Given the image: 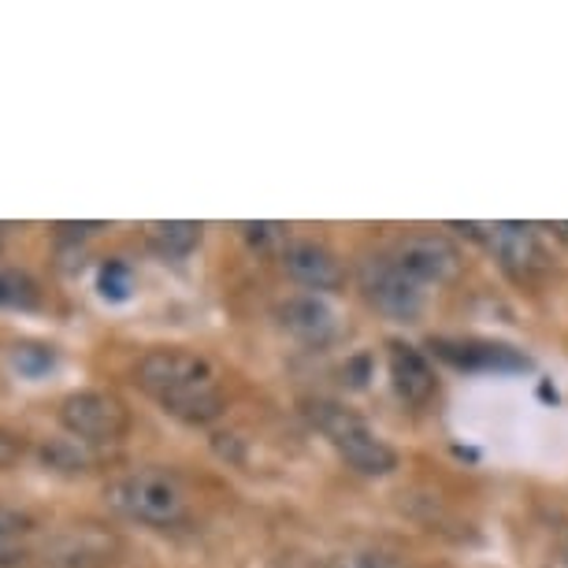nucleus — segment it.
Masks as SVG:
<instances>
[{
  "mask_svg": "<svg viewBox=\"0 0 568 568\" xmlns=\"http://www.w3.org/2000/svg\"><path fill=\"white\" fill-rule=\"evenodd\" d=\"M60 424L74 443L109 446L131 432V409L109 390H79L60 405Z\"/></svg>",
  "mask_w": 568,
  "mask_h": 568,
  "instance_id": "5",
  "label": "nucleus"
},
{
  "mask_svg": "<svg viewBox=\"0 0 568 568\" xmlns=\"http://www.w3.org/2000/svg\"><path fill=\"white\" fill-rule=\"evenodd\" d=\"M138 383L160 409L182 424H212L223 416L216 364L182 346H156L138 361Z\"/></svg>",
  "mask_w": 568,
  "mask_h": 568,
  "instance_id": "1",
  "label": "nucleus"
},
{
  "mask_svg": "<svg viewBox=\"0 0 568 568\" xmlns=\"http://www.w3.org/2000/svg\"><path fill=\"white\" fill-rule=\"evenodd\" d=\"M45 460H49V465L79 468V471H82V465H85V457H82L74 446H52V449H45Z\"/></svg>",
  "mask_w": 568,
  "mask_h": 568,
  "instance_id": "18",
  "label": "nucleus"
},
{
  "mask_svg": "<svg viewBox=\"0 0 568 568\" xmlns=\"http://www.w3.org/2000/svg\"><path fill=\"white\" fill-rule=\"evenodd\" d=\"M239 231L256 245V250H267V245H286V227H283V223H242Z\"/></svg>",
  "mask_w": 568,
  "mask_h": 568,
  "instance_id": "16",
  "label": "nucleus"
},
{
  "mask_svg": "<svg viewBox=\"0 0 568 568\" xmlns=\"http://www.w3.org/2000/svg\"><path fill=\"white\" fill-rule=\"evenodd\" d=\"M357 283L361 294L375 313H383L387 320L409 324L424 313V286L416 283L394 264V256H368L357 267Z\"/></svg>",
  "mask_w": 568,
  "mask_h": 568,
  "instance_id": "6",
  "label": "nucleus"
},
{
  "mask_svg": "<svg viewBox=\"0 0 568 568\" xmlns=\"http://www.w3.org/2000/svg\"><path fill=\"white\" fill-rule=\"evenodd\" d=\"M278 324H283L297 342L308 346H327L338 335V316L320 294H294L278 305Z\"/></svg>",
  "mask_w": 568,
  "mask_h": 568,
  "instance_id": "10",
  "label": "nucleus"
},
{
  "mask_svg": "<svg viewBox=\"0 0 568 568\" xmlns=\"http://www.w3.org/2000/svg\"><path fill=\"white\" fill-rule=\"evenodd\" d=\"M104 498L115 513L145 524V528H175L186 520V490L179 487L175 476L156 468L126 471V476L112 479Z\"/></svg>",
  "mask_w": 568,
  "mask_h": 568,
  "instance_id": "3",
  "label": "nucleus"
},
{
  "mask_svg": "<svg viewBox=\"0 0 568 568\" xmlns=\"http://www.w3.org/2000/svg\"><path fill=\"white\" fill-rule=\"evenodd\" d=\"M41 305V286L19 267H0V308L8 313H34Z\"/></svg>",
  "mask_w": 568,
  "mask_h": 568,
  "instance_id": "13",
  "label": "nucleus"
},
{
  "mask_svg": "<svg viewBox=\"0 0 568 568\" xmlns=\"http://www.w3.org/2000/svg\"><path fill=\"white\" fill-rule=\"evenodd\" d=\"M98 294L109 305L131 302V294H134V272H131V264H126V261H104L98 267Z\"/></svg>",
  "mask_w": 568,
  "mask_h": 568,
  "instance_id": "15",
  "label": "nucleus"
},
{
  "mask_svg": "<svg viewBox=\"0 0 568 568\" xmlns=\"http://www.w3.org/2000/svg\"><path fill=\"white\" fill-rule=\"evenodd\" d=\"M57 231L63 234V239H85V234L101 231V223H60Z\"/></svg>",
  "mask_w": 568,
  "mask_h": 568,
  "instance_id": "19",
  "label": "nucleus"
},
{
  "mask_svg": "<svg viewBox=\"0 0 568 568\" xmlns=\"http://www.w3.org/2000/svg\"><path fill=\"white\" fill-rule=\"evenodd\" d=\"M394 264L420 286H446L465 272V253L457 250L454 239L438 231H416L394 245Z\"/></svg>",
  "mask_w": 568,
  "mask_h": 568,
  "instance_id": "7",
  "label": "nucleus"
},
{
  "mask_svg": "<svg viewBox=\"0 0 568 568\" xmlns=\"http://www.w3.org/2000/svg\"><path fill=\"white\" fill-rule=\"evenodd\" d=\"M201 234H205V227L194 220H168V223H149L145 227V239L149 245L168 256V261H182V256H190L201 245Z\"/></svg>",
  "mask_w": 568,
  "mask_h": 568,
  "instance_id": "11",
  "label": "nucleus"
},
{
  "mask_svg": "<svg viewBox=\"0 0 568 568\" xmlns=\"http://www.w3.org/2000/svg\"><path fill=\"white\" fill-rule=\"evenodd\" d=\"M34 520L12 506H0V568H19L30 557Z\"/></svg>",
  "mask_w": 568,
  "mask_h": 568,
  "instance_id": "12",
  "label": "nucleus"
},
{
  "mask_svg": "<svg viewBox=\"0 0 568 568\" xmlns=\"http://www.w3.org/2000/svg\"><path fill=\"white\" fill-rule=\"evenodd\" d=\"M327 568H402L394 557L387 554H372V550H357V554H338Z\"/></svg>",
  "mask_w": 568,
  "mask_h": 568,
  "instance_id": "17",
  "label": "nucleus"
},
{
  "mask_svg": "<svg viewBox=\"0 0 568 568\" xmlns=\"http://www.w3.org/2000/svg\"><path fill=\"white\" fill-rule=\"evenodd\" d=\"M554 234H557L561 242H568V223H554Z\"/></svg>",
  "mask_w": 568,
  "mask_h": 568,
  "instance_id": "20",
  "label": "nucleus"
},
{
  "mask_svg": "<svg viewBox=\"0 0 568 568\" xmlns=\"http://www.w3.org/2000/svg\"><path fill=\"white\" fill-rule=\"evenodd\" d=\"M57 364H60L57 349L45 346V342H19L12 349V368L30 383L49 379V375L57 372Z\"/></svg>",
  "mask_w": 568,
  "mask_h": 568,
  "instance_id": "14",
  "label": "nucleus"
},
{
  "mask_svg": "<svg viewBox=\"0 0 568 568\" xmlns=\"http://www.w3.org/2000/svg\"><path fill=\"white\" fill-rule=\"evenodd\" d=\"M454 227L468 231L484 250L495 256L498 267L513 275L517 283H531L550 267V256L542 250V239L531 223L498 220V223H454Z\"/></svg>",
  "mask_w": 568,
  "mask_h": 568,
  "instance_id": "4",
  "label": "nucleus"
},
{
  "mask_svg": "<svg viewBox=\"0 0 568 568\" xmlns=\"http://www.w3.org/2000/svg\"><path fill=\"white\" fill-rule=\"evenodd\" d=\"M305 416L308 424L316 427L320 435L327 438L331 449L346 460L349 471H357L364 479H383L398 468V449H394L387 438H383L375 427L346 409L342 402L331 398H308L305 402Z\"/></svg>",
  "mask_w": 568,
  "mask_h": 568,
  "instance_id": "2",
  "label": "nucleus"
},
{
  "mask_svg": "<svg viewBox=\"0 0 568 568\" xmlns=\"http://www.w3.org/2000/svg\"><path fill=\"white\" fill-rule=\"evenodd\" d=\"M561 561L568 565V535H565V542H561Z\"/></svg>",
  "mask_w": 568,
  "mask_h": 568,
  "instance_id": "21",
  "label": "nucleus"
},
{
  "mask_svg": "<svg viewBox=\"0 0 568 568\" xmlns=\"http://www.w3.org/2000/svg\"><path fill=\"white\" fill-rule=\"evenodd\" d=\"M278 261H283V272L294 278L297 286L313 294H335L346 283V267H342L338 253L327 250L324 242L316 239H294L278 250Z\"/></svg>",
  "mask_w": 568,
  "mask_h": 568,
  "instance_id": "8",
  "label": "nucleus"
},
{
  "mask_svg": "<svg viewBox=\"0 0 568 568\" xmlns=\"http://www.w3.org/2000/svg\"><path fill=\"white\" fill-rule=\"evenodd\" d=\"M387 372H390L394 394H398L405 405L424 409V405L435 402L438 375L432 368V361H427L416 346H409V342H390L387 346Z\"/></svg>",
  "mask_w": 568,
  "mask_h": 568,
  "instance_id": "9",
  "label": "nucleus"
}]
</instances>
